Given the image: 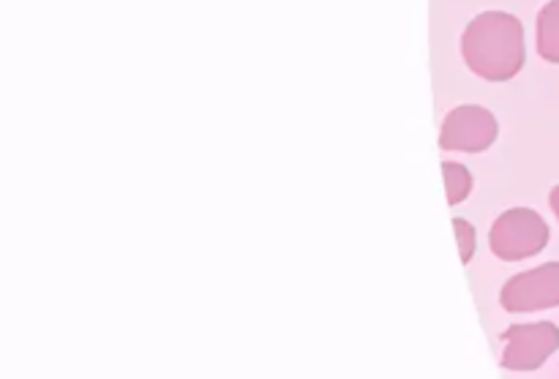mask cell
Segmentation results:
<instances>
[{
  "mask_svg": "<svg viewBox=\"0 0 559 379\" xmlns=\"http://www.w3.org/2000/svg\"><path fill=\"white\" fill-rule=\"evenodd\" d=\"M462 49L475 74L495 82L511 80L524 66L522 22L500 11L475 16L464 33Z\"/></svg>",
  "mask_w": 559,
  "mask_h": 379,
  "instance_id": "1",
  "label": "cell"
},
{
  "mask_svg": "<svg viewBox=\"0 0 559 379\" xmlns=\"http://www.w3.org/2000/svg\"><path fill=\"white\" fill-rule=\"evenodd\" d=\"M546 244H549V227L538 213L527 208H513L502 213L491 229V251L508 262L535 257L544 251Z\"/></svg>",
  "mask_w": 559,
  "mask_h": 379,
  "instance_id": "2",
  "label": "cell"
},
{
  "mask_svg": "<svg viewBox=\"0 0 559 379\" xmlns=\"http://www.w3.org/2000/svg\"><path fill=\"white\" fill-rule=\"evenodd\" d=\"M559 350V331L551 322L538 325H516L506 333V355L502 366L513 371H533L544 366Z\"/></svg>",
  "mask_w": 559,
  "mask_h": 379,
  "instance_id": "3",
  "label": "cell"
},
{
  "mask_svg": "<svg viewBox=\"0 0 559 379\" xmlns=\"http://www.w3.org/2000/svg\"><path fill=\"white\" fill-rule=\"evenodd\" d=\"M502 306L508 311H540L559 304V262H549L535 271L511 279L502 289Z\"/></svg>",
  "mask_w": 559,
  "mask_h": 379,
  "instance_id": "4",
  "label": "cell"
},
{
  "mask_svg": "<svg viewBox=\"0 0 559 379\" xmlns=\"http://www.w3.org/2000/svg\"><path fill=\"white\" fill-rule=\"evenodd\" d=\"M497 140V120L484 107H459L442 123V147L448 151H486Z\"/></svg>",
  "mask_w": 559,
  "mask_h": 379,
  "instance_id": "5",
  "label": "cell"
},
{
  "mask_svg": "<svg viewBox=\"0 0 559 379\" xmlns=\"http://www.w3.org/2000/svg\"><path fill=\"white\" fill-rule=\"evenodd\" d=\"M538 52L559 63V0H551L538 14Z\"/></svg>",
  "mask_w": 559,
  "mask_h": 379,
  "instance_id": "6",
  "label": "cell"
},
{
  "mask_svg": "<svg viewBox=\"0 0 559 379\" xmlns=\"http://www.w3.org/2000/svg\"><path fill=\"white\" fill-rule=\"evenodd\" d=\"M442 173H445L448 202H451V205H456V202H464V200H467L469 189H473V178H469L467 169H464L462 164L448 162L445 167H442Z\"/></svg>",
  "mask_w": 559,
  "mask_h": 379,
  "instance_id": "7",
  "label": "cell"
},
{
  "mask_svg": "<svg viewBox=\"0 0 559 379\" xmlns=\"http://www.w3.org/2000/svg\"><path fill=\"white\" fill-rule=\"evenodd\" d=\"M456 235H459V246H462V260L469 262L475 251V229L469 227L464 218H456Z\"/></svg>",
  "mask_w": 559,
  "mask_h": 379,
  "instance_id": "8",
  "label": "cell"
},
{
  "mask_svg": "<svg viewBox=\"0 0 559 379\" xmlns=\"http://www.w3.org/2000/svg\"><path fill=\"white\" fill-rule=\"evenodd\" d=\"M551 211H555L557 218H559V186L555 191H551Z\"/></svg>",
  "mask_w": 559,
  "mask_h": 379,
  "instance_id": "9",
  "label": "cell"
}]
</instances>
